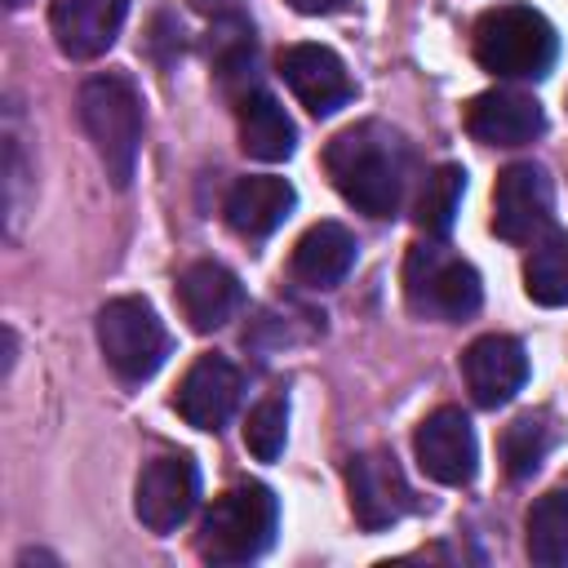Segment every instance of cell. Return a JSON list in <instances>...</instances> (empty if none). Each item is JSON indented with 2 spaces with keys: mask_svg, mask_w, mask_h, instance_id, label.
I'll return each mask as SVG.
<instances>
[{
  "mask_svg": "<svg viewBox=\"0 0 568 568\" xmlns=\"http://www.w3.org/2000/svg\"><path fill=\"white\" fill-rule=\"evenodd\" d=\"M528 559L541 568L568 564V488H550L528 510Z\"/></svg>",
  "mask_w": 568,
  "mask_h": 568,
  "instance_id": "cell-20",
  "label": "cell"
},
{
  "mask_svg": "<svg viewBox=\"0 0 568 568\" xmlns=\"http://www.w3.org/2000/svg\"><path fill=\"white\" fill-rule=\"evenodd\" d=\"M284 439H288V404L280 395L262 399L248 422H244V448L257 457V462H275L284 453Z\"/></svg>",
  "mask_w": 568,
  "mask_h": 568,
  "instance_id": "cell-24",
  "label": "cell"
},
{
  "mask_svg": "<svg viewBox=\"0 0 568 568\" xmlns=\"http://www.w3.org/2000/svg\"><path fill=\"white\" fill-rule=\"evenodd\" d=\"M98 346L124 382H146L169 355V333L146 297H115L98 311Z\"/></svg>",
  "mask_w": 568,
  "mask_h": 568,
  "instance_id": "cell-6",
  "label": "cell"
},
{
  "mask_svg": "<svg viewBox=\"0 0 568 568\" xmlns=\"http://www.w3.org/2000/svg\"><path fill=\"white\" fill-rule=\"evenodd\" d=\"M550 439H555V430H550V417L546 413L515 417L501 430V466H506V475L510 479H528L541 466V457L550 453Z\"/></svg>",
  "mask_w": 568,
  "mask_h": 568,
  "instance_id": "cell-23",
  "label": "cell"
},
{
  "mask_svg": "<svg viewBox=\"0 0 568 568\" xmlns=\"http://www.w3.org/2000/svg\"><path fill=\"white\" fill-rule=\"evenodd\" d=\"M80 124L115 186L133 182L142 151V98L129 75H89L75 98Z\"/></svg>",
  "mask_w": 568,
  "mask_h": 568,
  "instance_id": "cell-2",
  "label": "cell"
},
{
  "mask_svg": "<svg viewBox=\"0 0 568 568\" xmlns=\"http://www.w3.org/2000/svg\"><path fill=\"white\" fill-rule=\"evenodd\" d=\"M324 169L346 204L368 217H395L413 178V146L399 129L382 120H359L328 142Z\"/></svg>",
  "mask_w": 568,
  "mask_h": 568,
  "instance_id": "cell-1",
  "label": "cell"
},
{
  "mask_svg": "<svg viewBox=\"0 0 568 568\" xmlns=\"http://www.w3.org/2000/svg\"><path fill=\"white\" fill-rule=\"evenodd\" d=\"M462 377H466V390L475 395L479 408H501L528 382V351L510 333H484L466 346Z\"/></svg>",
  "mask_w": 568,
  "mask_h": 568,
  "instance_id": "cell-12",
  "label": "cell"
},
{
  "mask_svg": "<svg viewBox=\"0 0 568 568\" xmlns=\"http://www.w3.org/2000/svg\"><path fill=\"white\" fill-rule=\"evenodd\" d=\"M351 266H355V235L342 222H315L293 244V257H288L293 280L306 288H333L351 275Z\"/></svg>",
  "mask_w": 568,
  "mask_h": 568,
  "instance_id": "cell-18",
  "label": "cell"
},
{
  "mask_svg": "<svg viewBox=\"0 0 568 568\" xmlns=\"http://www.w3.org/2000/svg\"><path fill=\"white\" fill-rule=\"evenodd\" d=\"M524 288L537 306H568V235L546 231L528 262H524Z\"/></svg>",
  "mask_w": 568,
  "mask_h": 568,
  "instance_id": "cell-21",
  "label": "cell"
},
{
  "mask_svg": "<svg viewBox=\"0 0 568 568\" xmlns=\"http://www.w3.org/2000/svg\"><path fill=\"white\" fill-rule=\"evenodd\" d=\"M124 13H129V0H53L49 4V31L67 58L89 62L115 44Z\"/></svg>",
  "mask_w": 568,
  "mask_h": 568,
  "instance_id": "cell-14",
  "label": "cell"
},
{
  "mask_svg": "<svg viewBox=\"0 0 568 568\" xmlns=\"http://www.w3.org/2000/svg\"><path fill=\"white\" fill-rule=\"evenodd\" d=\"M240 106V146L253 155V160H266V164H275V160H288L293 155V146H297V129H293V120L284 115V106L271 98V93H248L244 102H235Z\"/></svg>",
  "mask_w": 568,
  "mask_h": 568,
  "instance_id": "cell-19",
  "label": "cell"
},
{
  "mask_svg": "<svg viewBox=\"0 0 568 568\" xmlns=\"http://www.w3.org/2000/svg\"><path fill=\"white\" fill-rule=\"evenodd\" d=\"M4 4H9V9H22V4H31V0H4Z\"/></svg>",
  "mask_w": 568,
  "mask_h": 568,
  "instance_id": "cell-28",
  "label": "cell"
},
{
  "mask_svg": "<svg viewBox=\"0 0 568 568\" xmlns=\"http://www.w3.org/2000/svg\"><path fill=\"white\" fill-rule=\"evenodd\" d=\"M541 102L519 89H488L466 106V133L484 146H528L532 138H541Z\"/></svg>",
  "mask_w": 568,
  "mask_h": 568,
  "instance_id": "cell-13",
  "label": "cell"
},
{
  "mask_svg": "<svg viewBox=\"0 0 568 568\" xmlns=\"http://www.w3.org/2000/svg\"><path fill=\"white\" fill-rule=\"evenodd\" d=\"M22 191H27V160H22L18 111H9V124H4V209H9V231H18L22 200H27Z\"/></svg>",
  "mask_w": 568,
  "mask_h": 568,
  "instance_id": "cell-25",
  "label": "cell"
},
{
  "mask_svg": "<svg viewBox=\"0 0 568 568\" xmlns=\"http://www.w3.org/2000/svg\"><path fill=\"white\" fill-rule=\"evenodd\" d=\"M346 493H351L355 524L364 532H382V528L399 524L413 510V488H408L399 462L386 448H368V453L351 457V466H346Z\"/></svg>",
  "mask_w": 568,
  "mask_h": 568,
  "instance_id": "cell-8",
  "label": "cell"
},
{
  "mask_svg": "<svg viewBox=\"0 0 568 568\" xmlns=\"http://www.w3.org/2000/svg\"><path fill=\"white\" fill-rule=\"evenodd\" d=\"M404 302L422 320L457 324L479 311L484 284L466 257H457L439 240H426V244H413L404 257Z\"/></svg>",
  "mask_w": 568,
  "mask_h": 568,
  "instance_id": "cell-5",
  "label": "cell"
},
{
  "mask_svg": "<svg viewBox=\"0 0 568 568\" xmlns=\"http://www.w3.org/2000/svg\"><path fill=\"white\" fill-rule=\"evenodd\" d=\"M297 13H306V18H320V13H342L351 0H288Z\"/></svg>",
  "mask_w": 568,
  "mask_h": 568,
  "instance_id": "cell-27",
  "label": "cell"
},
{
  "mask_svg": "<svg viewBox=\"0 0 568 568\" xmlns=\"http://www.w3.org/2000/svg\"><path fill=\"white\" fill-rule=\"evenodd\" d=\"M275 524H280L275 493L266 484H235L222 497H213V506L204 510L195 550L209 564H226V568L248 564L275 541Z\"/></svg>",
  "mask_w": 568,
  "mask_h": 568,
  "instance_id": "cell-4",
  "label": "cell"
},
{
  "mask_svg": "<svg viewBox=\"0 0 568 568\" xmlns=\"http://www.w3.org/2000/svg\"><path fill=\"white\" fill-rule=\"evenodd\" d=\"M297 204V191L275 173H248L226 195V226L244 240L271 235Z\"/></svg>",
  "mask_w": 568,
  "mask_h": 568,
  "instance_id": "cell-17",
  "label": "cell"
},
{
  "mask_svg": "<svg viewBox=\"0 0 568 568\" xmlns=\"http://www.w3.org/2000/svg\"><path fill=\"white\" fill-rule=\"evenodd\" d=\"M178 306L195 333H213L244 306V284L222 262H191L178 280Z\"/></svg>",
  "mask_w": 568,
  "mask_h": 568,
  "instance_id": "cell-16",
  "label": "cell"
},
{
  "mask_svg": "<svg viewBox=\"0 0 568 568\" xmlns=\"http://www.w3.org/2000/svg\"><path fill=\"white\" fill-rule=\"evenodd\" d=\"M413 448H417V466L435 484L462 488V484L475 479L479 444H475V430H470L462 408H435L430 417H422V426L413 435Z\"/></svg>",
  "mask_w": 568,
  "mask_h": 568,
  "instance_id": "cell-10",
  "label": "cell"
},
{
  "mask_svg": "<svg viewBox=\"0 0 568 568\" xmlns=\"http://www.w3.org/2000/svg\"><path fill=\"white\" fill-rule=\"evenodd\" d=\"M462 191H466V173L462 164H439L426 173V186L417 195V226L435 240H444L453 231V217H457V204H462Z\"/></svg>",
  "mask_w": 568,
  "mask_h": 568,
  "instance_id": "cell-22",
  "label": "cell"
},
{
  "mask_svg": "<svg viewBox=\"0 0 568 568\" xmlns=\"http://www.w3.org/2000/svg\"><path fill=\"white\" fill-rule=\"evenodd\" d=\"M191 4H195L200 13H209V18L222 22V18H240V4H244V0H191Z\"/></svg>",
  "mask_w": 568,
  "mask_h": 568,
  "instance_id": "cell-26",
  "label": "cell"
},
{
  "mask_svg": "<svg viewBox=\"0 0 568 568\" xmlns=\"http://www.w3.org/2000/svg\"><path fill=\"white\" fill-rule=\"evenodd\" d=\"M280 75L311 115H333L355 98L346 62L324 44H288L280 53Z\"/></svg>",
  "mask_w": 568,
  "mask_h": 568,
  "instance_id": "cell-11",
  "label": "cell"
},
{
  "mask_svg": "<svg viewBox=\"0 0 568 568\" xmlns=\"http://www.w3.org/2000/svg\"><path fill=\"white\" fill-rule=\"evenodd\" d=\"M475 62L501 80H541L555 67L559 40L546 13L532 4H497L470 31Z\"/></svg>",
  "mask_w": 568,
  "mask_h": 568,
  "instance_id": "cell-3",
  "label": "cell"
},
{
  "mask_svg": "<svg viewBox=\"0 0 568 568\" xmlns=\"http://www.w3.org/2000/svg\"><path fill=\"white\" fill-rule=\"evenodd\" d=\"M555 213V182L541 164L519 160L497 173L493 186V231L506 244H528L550 226Z\"/></svg>",
  "mask_w": 568,
  "mask_h": 568,
  "instance_id": "cell-7",
  "label": "cell"
},
{
  "mask_svg": "<svg viewBox=\"0 0 568 568\" xmlns=\"http://www.w3.org/2000/svg\"><path fill=\"white\" fill-rule=\"evenodd\" d=\"M235 404H240V373L222 355H200L173 395V408L195 430H222L231 422Z\"/></svg>",
  "mask_w": 568,
  "mask_h": 568,
  "instance_id": "cell-15",
  "label": "cell"
},
{
  "mask_svg": "<svg viewBox=\"0 0 568 568\" xmlns=\"http://www.w3.org/2000/svg\"><path fill=\"white\" fill-rule=\"evenodd\" d=\"M195 501H200V470L191 457L164 453V457H151L142 466L138 488H133V510H138L142 528L173 532L191 519Z\"/></svg>",
  "mask_w": 568,
  "mask_h": 568,
  "instance_id": "cell-9",
  "label": "cell"
}]
</instances>
